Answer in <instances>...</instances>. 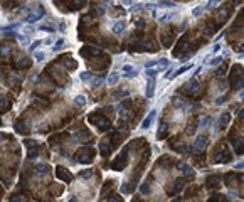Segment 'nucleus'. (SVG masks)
Returning <instances> with one entry per match:
<instances>
[{"label":"nucleus","mask_w":244,"mask_h":202,"mask_svg":"<svg viewBox=\"0 0 244 202\" xmlns=\"http://www.w3.org/2000/svg\"><path fill=\"white\" fill-rule=\"evenodd\" d=\"M155 116H157V109H151L150 113H148V116H146V118L143 120V123H141V130H146V128H148V126H150V125L153 123Z\"/></svg>","instance_id":"f257e3e1"},{"label":"nucleus","mask_w":244,"mask_h":202,"mask_svg":"<svg viewBox=\"0 0 244 202\" xmlns=\"http://www.w3.org/2000/svg\"><path fill=\"white\" fill-rule=\"evenodd\" d=\"M145 94H146V98H153V94H155V79H148Z\"/></svg>","instance_id":"f03ea898"},{"label":"nucleus","mask_w":244,"mask_h":202,"mask_svg":"<svg viewBox=\"0 0 244 202\" xmlns=\"http://www.w3.org/2000/svg\"><path fill=\"white\" fill-rule=\"evenodd\" d=\"M119 81V74L116 73V71H113V73H109L108 79H106V83H108V86H116Z\"/></svg>","instance_id":"7ed1b4c3"},{"label":"nucleus","mask_w":244,"mask_h":202,"mask_svg":"<svg viewBox=\"0 0 244 202\" xmlns=\"http://www.w3.org/2000/svg\"><path fill=\"white\" fill-rule=\"evenodd\" d=\"M125 27H126V22L125 20H119V22H116L113 26V32L114 34H121V32L125 31Z\"/></svg>","instance_id":"20e7f679"},{"label":"nucleus","mask_w":244,"mask_h":202,"mask_svg":"<svg viewBox=\"0 0 244 202\" xmlns=\"http://www.w3.org/2000/svg\"><path fill=\"white\" fill-rule=\"evenodd\" d=\"M37 20H41V15H39L37 12H32V14H27V17H25V22H29V24H36Z\"/></svg>","instance_id":"39448f33"},{"label":"nucleus","mask_w":244,"mask_h":202,"mask_svg":"<svg viewBox=\"0 0 244 202\" xmlns=\"http://www.w3.org/2000/svg\"><path fill=\"white\" fill-rule=\"evenodd\" d=\"M192 67V64H187V66H182V67H178L175 73H172V78H177V76H180V74H184V73H187L189 69ZM170 78V79H172Z\"/></svg>","instance_id":"423d86ee"},{"label":"nucleus","mask_w":244,"mask_h":202,"mask_svg":"<svg viewBox=\"0 0 244 202\" xmlns=\"http://www.w3.org/2000/svg\"><path fill=\"white\" fill-rule=\"evenodd\" d=\"M158 73H160V71H158L157 67H146V78L148 79H155L157 76H158Z\"/></svg>","instance_id":"0eeeda50"},{"label":"nucleus","mask_w":244,"mask_h":202,"mask_svg":"<svg viewBox=\"0 0 244 202\" xmlns=\"http://www.w3.org/2000/svg\"><path fill=\"white\" fill-rule=\"evenodd\" d=\"M170 19H173V12H167V14H162V15L158 17V22H160V24H167V22L170 20Z\"/></svg>","instance_id":"6e6552de"},{"label":"nucleus","mask_w":244,"mask_h":202,"mask_svg":"<svg viewBox=\"0 0 244 202\" xmlns=\"http://www.w3.org/2000/svg\"><path fill=\"white\" fill-rule=\"evenodd\" d=\"M34 59H36L37 62H44V61H46V52H42V51H34Z\"/></svg>","instance_id":"1a4fd4ad"},{"label":"nucleus","mask_w":244,"mask_h":202,"mask_svg":"<svg viewBox=\"0 0 244 202\" xmlns=\"http://www.w3.org/2000/svg\"><path fill=\"white\" fill-rule=\"evenodd\" d=\"M157 7H163V9H170V7H177L173 2H168V0H160L158 4H157Z\"/></svg>","instance_id":"9d476101"},{"label":"nucleus","mask_w":244,"mask_h":202,"mask_svg":"<svg viewBox=\"0 0 244 202\" xmlns=\"http://www.w3.org/2000/svg\"><path fill=\"white\" fill-rule=\"evenodd\" d=\"M221 62H222V57L217 56V57H214V59H210V61L207 59V61H205V64H207V66H219Z\"/></svg>","instance_id":"9b49d317"},{"label":"nucleus","mask_w":244,"mask_h":202,"mask_svg":"<svg viewBox=\"0 0 244 202\" xmlns=\"http://www.w3.org/2000/svg\"><path fill=\"white\" fill-rule=\"evenodd\" d=\"M157 69H158V71H162V69H167V67H168V61H167V59H160V61H157Z\"/></svg>","instance_id":"f8f14e48"},{"label":"nucleus","mask_w":244,"mask_h":202,"mask_svg":"<svg viewBox=\"0 0 244 202\" xmlns=\"http://www.w3.org/2000/svg\"><path fill=\"white\" fill-rule=\"evenodd\" d=\"M221 2H222V0H209L207 4H205V10H210V9H214V7L216 5H219V4H221Z\"/></svg>","instance_id":"ddd939ff"},{"label":"nucleus","mask_w":244,"mask_h":202,"mask_svg":"<svg viewBox=\"0 0 244 202\" xmlns=\"http://www.w3.org/2000/svg\"><path fill=\"white\" fill-rule=\"evenodd\" d=\"M63 46H64V39H57L56 44H54V47H52V51H54V52H59L61 49H63Z\"/></svg>","instance_id":"4468645a"},{"label":"nucleus","mask_w":244,"mask_h":202,"mask_svg":"<svg viewBox=\"0 0 244 202\" xmlns=\"http://www.w3.org/2000/svg\"><path fill=\"white\" fill-rule=\"evenodd\" d=\"M84 103H86V98H84L83 94H79V96L74 98V104L76 106H84Z\"/></svg>","instance_id":"2eb2a0df"},{"label":"nucleus","mask_w":244,"mask_h":202,"mask_svg":"<svg viewBox=\"0 0 244 202\" xmlns=\"http://www.w3.org/2000/svg\"><path fill=\"white\" fill-rule=\"evenodd\" d=\"M204 12H205V7L199 5V7H195V9L192 10V15H194V17H199V15H202Z\"/></svg>","instance_id":"dca6fc26"},{"label":"nucleus","mask_w":244,"mask_h":202,"mask_svg":"<svg viewBox=\"0 0 244 202\" xmlns=\"http://www.w3.org/2000/svg\"><path fill=\"white\" fill-rule=\"evenodd\" d=\"M91 78H93V74L89 73V71H84V73L79 74V79H81V81H84V83H86V81H89Z\"/></svg>","instance_id":"f3484780"},{"label":"nucleus","mask_w":244,"mask_h":202,"mask_svg":"<svg viewBox=\"0 0 244 202\" xmlns=\"http://www.w3.org/2000/svg\"><path fill=\"white\" fill-rule=\"evenodd\" d=\"M20 27V22H15V24H10V26H7V27H2V31L7 32V31H15V29H19Z\"/></svg>","instance_id":"a211bd4d"},{"label":"nucleus","mask_w":244,"mask_h":202,"mask_svg":"<svg viewBox=\"0 0 244 202\" xmlns=\"http://www.w3.org/2000/svg\"><path fill=\"white\" fill-rule=\"evenodd\" d=\"M136 74H138V71H136V69H131V71H126L123 76L128 78V79H133V78H136Z\"/></svg>","instance_id":"6ab92c4d"},{"label":"nucleus","mask_w":244,"mask_h":202,"mask_svg":"<svg viewBox=\"0 0 244 202\" xmlns=\"http://www.w3.org/2000/svg\"><path fill=\"white\" fill-rule=\"evenodd\" d=\"M204 147H205V138L199 136V138H197V143H195V148H197V150H200V148H204Z\"/></svg>","instance_id":"aec40b11"},{"label":"nucleus","mask_w":244,"mask_h":202,"mask_svg":"<svg viewBox=\"0 0 244 202\" xmlns=\"http://www.w3.org/2000/svg\"><path fill=\"white\" fill-rule=\"evenodd\" d=\"M41 44H42V41H34V42L31 44V46H29V51H31V52L37 51V47L41 46Z\"/></svg>","instance_id":"412c9836"},{"label":"nucleus","mask_w":244,"mask_h":202,"mask_svg":"<svg viewBox=\"0 0 244 202\" xmlns=\"http://www.w3.org/2000/svg\"><path fill=\"white\" fill-rule=\"evenodd\" d=\"M104 83V78H96L93 81V88H99V86H101V84Z\"/></svg>","instance_id":"4be33fe9"},{"label":"nucleus","mask_w":244,"mask_h":202,"mask_svg":"<svg viewBox=\"0 0 244 202\" xmlns=\"http://www.w3.org/2000/svg\"><path fill=\"white\" fill-rule=\"evenodd\" d=\"M37 174H42V175H44V174H47V172H49V168H47L46 165H42V167H37Z\"/></svg>","instance_id":"5701e85b"},{"label":"nucleus","mask_w":244,"mask_h":202,"mask_svg":"<svg viewBox=\"0 0 244 202\" xmlns=\"http://www.w3.org/2000/svg\"><path fill=\"white\" fill-rule=\"evenodd\" d=\"M141 9H143V4H135V5L130 9V10H131V12H140Z\"/></svg>","instance_id":"b1692460"},{"label":"nucleus","mask_w":244,"mask_h":202,"mask_svg":"<svg viewBox=\"0 0 244 202\" xmlns=\"http://www.w3.org/2000/svg\"><path fill=\"white\" fill-rule=\"evenodd\" d=\"M34 32V27L32 26H25L24 27V34H32Z\"/></svg>","instance_id":"393cba45"},{"label":"nucleus","mask_w":244,"mask_h":202,"mask_svg":"<svg viewBox=\"0 0 244 202\" xmlns=\"http://www.w3.org/2000/svg\"><path fill=\"white\" fill-rule=\"evenodd\" d=\"M221 51V44H214V47H212V54H216V52H219Z\"/></svg>","instance_id":"a878e982"},{"label":"nucleus","mask_w":244,"mask_h":202,"mask_svg":"<svg viewBox=\"0 0 244 202\" xmlns=\"http://www.w3.org/2000/svg\"><path fill=\"white\" fill-rule=\"evenodd\" d=\"M155 66H157V61H148L145 64V67H155Z\"/></svg>","instance_id":"bb28decb"},{"label":"nucleus","mask_w":244,"mask_h":202,"mask_svg":"<svg viewBox=\"0 0 244 202\" xmlns=\"http://www.w3.org/2000/svg\"><path fill=\"white\" fill-rule=\"evenodd\" d=\"M143 7H145V9H150V10H153V9L157 7V4H145Z\"/></svg>","instance_id":"cd10ccee"},{"label":"nucleus","mask_w":244,"mask_h":202,"mask_svg":"<svg viewBox=\"0 0 244 202\" xmlns=\"http://www.w3.org/2000/svg\"><path fill=\"white\" fill-rule=\"evenodd\" d=\"M131 69H133L131 66H123V67H121V71H123V73H126V71H131Z\"/></svg>","instance_id":"c85d7f7f"},{"label":"nucleus","mask_w":244,"mask_h":202,"mask_svg":"<svg viewBox=\"0 0 244 202\" xmlns=\"http://www.w3.org/2000/svg\"><path fill=\"white\" fill-rule=\"evenodd\" d=\"M209 121H210V118H205V120L202 121V126H207V125H209Z\"/></svg>","instance_id":"c756f323"},{"label":"nucleus","mask_w":244,"mask_h":202,"mask_svg":"<svg viewBox=\"0 0 244 202\" xmlns=\"http://www.w3.org/2000/svg\"><path fill=\"white\" fill-rule=\"evenodd\" d=\"M44 44H47V46H49V44H52V39H51V37H47L46 41H44Z\"/></svg>","instance_id":"7c9ffc66"},{"label":"nucleus","mask_w":244,"mask_h":202,"mask_svg":"<svg viewBox=\"0 0 244 202\" xmlns=\"http://www.w3.org/2000/svg\"><path fill=\"white\" fill-rule=\"evenodd\" d=\"M130 2H131V0H121V4H125V5H128Z\"/></svg>","instance_id":"2f4dec72"}]
</instances>
